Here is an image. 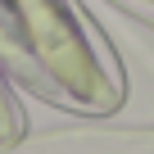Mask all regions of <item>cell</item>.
<instances>
[{"label":"cell","instance_id":"6da1fadb","mask_svg":"<svg viewBox=\"0 0 154 154\" xmlns=\"http://www.w3.org/2000/svg\"><path fill=\"white\" fill-rule=\"evenodd\" d=\"M23 50L41 77V91L63 95L68 104H86L95 113L122 100V72L72 0H9Z\"/></svg>","mask_w":154,"mask_h":154},{"label":"cell","instance_id":"7a4b0ae2","mask_svg":"<svg viewBox=\"0 0 154 154\" xmlns=\"http://www.w3.org/2000/svg\"><path fill=\"white\" fill-rule=\"evenodd\" d=\"M18 136H23V113H18V100L5 86V77H0V140H18Z\"/></svg>","mask_w":154,"mask_h":154}]
</instances>
